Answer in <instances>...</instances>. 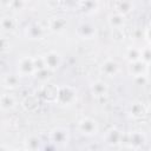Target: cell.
<instances>
[{"mask_svg":"<svg viewBox=\"0 0 151 151\" xmlns=\"http://www.w3.org/2000/svg\"><path fill=\"white\" fill-rule=\"evenodd\" d=\"M77 100V92L71 86H61L58 87L57 99L55 101L60 105H72Z\"/></svg>","mask_w":151,"mask_h":151,"instance_id":"obj_1","label":"cell"},{"mask_svg":"<svg viewBox=\"0 0 151 151\" xmlns=\"http://www.w3.org/2000/svg\"><path fill=\"white\" fill-rule=\"evenodd\" d=\"M17 71H18V74L20 77H28V76L35 74L37 70H35V66H34V59L29 55L21 57L18 60Z\"/></svg>","mask_w":151,"mask_h":151,"instance_id":"obj_2","label":"cell"},{"mask_svg":"<svg viewBox=\"0 0 151 151\" xmlns=\"http://www.w3.org/2000/svg\"><path fill=\"white\" fill-rule=\"evenodd\" d=\"M99 126L97 120L90 117H84L78 122V131L85 136H93L98 132Z\"/></svg>","mask_w":151,"mask_h":151,"instance_id":"obj_3","label":"cell"},{"mask_svg":"<svg viewBox=\"0 0 151 151\" xmlns=\"http://www.w3.org/2000/svg\"><path fill=\"white\" fill-rule=\"evenodd\" d=\"M44 61H45V66L46 68H48L50 71H55L60 67L61 63H63V58L61 54L57 51H50L47 53H45L44 55Z\"/></svg>","mask_w":151,"mask_h":151,"instance_id":"obj_4","label":"cell"},{"mask_svg":"<svg viewBox=\"0 0 151 151\" xmlns=\"http://www.w3.org/2000/svg\"><path fill=\"white\" fill-rule=\"evenodd\" d=\"M100 72L106 77H114L119 72V64L114 59H106L100 65Z\"/></svg>","mask_w":151,"mask_h":151,"instance_id":"obj_5","label":"cell"},{"mask_svg":"<svg viewBox=\"0 0 151 151\" xmlns=\"http://www.w3.org/2000/svg\"><path fill=\"white\" fill-rule=\"evenodd\" d=\"M50 137H51V140L55 144H65L68 142L70 139V133H68V130L65 129V127H54L51 133H50Z\"/></svg>","mask_w":151,"mask_h":151,"instance_id":"obj_6","label":"cell"},{"mask_svg":"<svg viewBox=\"0 0 151 151\" xmlns=\"http://www.w3.org/2000/svg\"><path fill=\"white\" fill-rule=\"evenodd\" d=\"M96 26L91 22L83 21L77 27V34L83 39H91L96 35Z\"/></svg>","mask_w":151,"mask_h":151,"instance_id":"obj_7","label":"cell"},{"mask_svg":"<svg viewBox=\"0 0 151 151\" xmlns=\"http://www.w3.org/2000/svg\"><path fill=\"white\" fill-rule=\"evenodd\" d=\"M147 66H149V64H146L145 61H143V60L140 59V60L130 63V64H129V67H127V71H129V73H130L131 76H133V77L146 76V74H147Z\"/></svg>","mask_w":151,"mask_h":151,"instance_id":"obj_8","label":"cell"},{"mask_svg":"<svg viewBox=\"0 0 151 151\" xmlns=\"http://www.w3.org/2000/svg\"><path fill=\"white\" fill-rule=\"evenodd\" d=\"M90 91H91V93H92L93 97L101 98V97H105L107 94L109 86L103 80H94V81H92L90 84Z\"/></svg>","mask_w":151,"mask_h":151,"instance_id":"obj_9","label":"cell"},{"mask_svg":"<svg viewBox=\"0 0 151 151\" xmlns=\"http://www.w3.org/2000/svg\"><path fill=\"white\" fill-rule=\"evenodd\" d=\"M25 34L27 38L32 39V40H37V39H41L44 35V28L38 24V22H33L29 26L26 27Z\"/></svg>","mask_w":151,"mask_h":151,"instance_id":"obj_10","label":"cell"},{"mask_svg":"<svg viewBox=\"0 0 151 151\" xmlns=\"http://www.w3.org/2000/svg\"><path fill=\"white\" fill-rule=\"evenodd\" d=\"M105 143H107L109 145H118L120 142H123V134L119 130L117 129H111L105 133L104 137Z\"/></svg>","mask_w":151,"mask_h":151,"instance_id":"obj_11","label":"cell"},{"mask_svg":"<svg viewBox=\"0 0 151 151\" xmlns=\"http://www.w3.org/2000/svg\"><path fill=\"white\" fill-rule=\"evenodd\" d=\"M107 22H109L110 27H112L114 29H120L125 25V15H123V14H120L118 12L112 13V14L109 15Z\"/></svg>","mask_w":151,"mask_h":151,"instance_id":"obj_12","label":"cell"},{"mask_svg":"<svg viewBox=\"0 0 151 151\" xmlns=\"http://www.w3.org/2000/svg\"><path fill=\"white\" fill-rule=\"evenodd\" d=\"M67 25V21L65 18H61V17H54V18H51L50 21H48V27L52 32H55V33H60L65 29Z\"/></svg>","mask_w":151,"mask_h":151,"instance_id":"obj_13","label":"cell"},{"mask_svg":"<svg viewBox=\"0 0 151 151\" xmlns=\"http://www.w3.org/2000/svg\"><path fill=\"white\" fill-rule=\"evenodd\" d=\"M129 142H130V144H131V147L138 149V147L143 146L144 143L146 142L145 133H144L143 131H133V132L130 134Z\"/></svg>","mask_w":151,"mask_h":151,"instance_id":"obj_14","label":"cell"},{"mask_svg":"<svg viewBox=\"0 0 151 151\" xmlns=\"http://www.w3.org/2000/svg\"><path fill=\"white\" fill-rule=\"evenodd\" d=\"M15 106V98L11 93H4L0 98V107L2 111H9Z\"/></svg>","mask_w":151,"mask_h":151,"instance_id":"obj_15","label":"cell"},{"mask_svg":"<svg viewBox=\"0 0 151 151\" xmlns=\"http://www.w3.org/2000/svg\"><path fill=\"white\" fill-rule=\"evenodd\" d=\"M19 74L17 76V74H5L4 77H2V86L5 87V88H8V90H11V88H15V87H18L19 86V84H20V81H19Z\"/></svg>","mask_w":151,"mask_h":151,"instance_id":"obj_16","label":"cell"},{"mask_svg":"<svg viewBox=\"0 0 151 151\" xmlns=\"http://www.w3.org/2000/svg\"><path fill=\"white\" fill-rule=\"evenodd\" d=\"M125 58L129 63H133V61H137V60H140L142 59V51L139 47H136V46H131L126 50L125 52Z\"/></svg>","mask_w":151,"mask_h":151,"instance_id":"obj_17","label":"cell"},{"mask_svg":"<svg viewBox=\"0 0 151 151\" xmlns=\"http://www.w3.org/2000/svg\"><path fill=\"white\" fill-rule=\"evenodd\" d=\"M130 112H131V114H132L134 118L139 119V118H143V117L146 114V109H145V106L143 105V103L137 101V103H133V104H132Z\"/></svg>","mask_w":151,"mask_h":151,"instance_id":"obj_18","label":"cell"},{"mask_svg":"<svg viewBox=\"0 0 151 151\" xmlns=\"http://www.w3.org/2000/svg\"><path fill=\"white\" fill-rule=\"evenodd\" d=\"M132 8H133V5L130 0H120L116 6V12L123 15H126L132 11Z\"/></svg>","mask_w":151,"mask_h":151,"instance_id":"obj_19","label":"cell"},{"mask_svg":"<svg viewBox=\"0 0 151 151\" xmlns=\"http://www.w3.org/2000/svg\"><path fill=\"white\" fill-rule=\"evenodd\" d=\"M79 7L81 8V11H84L86 13H92L97 9L98 2H97V0H80Z\"/></svg>","mask_w":151,"mask_h":151,"instance_id":"obj_20","label":"cell"},{"mask_svg":"<svg viewBox=\"0 0 151 151\" xmlns=\"http://www.w3.org/2000/svg\"><path fill=\"white\" fill-rule=\"evenodd\" d=\"M15 27V20L12 17H4L1 19V28L2 31H12Z\"/></svg>","mask_w":151,"mask_h":151,"instance_id":"obj_21","label":"cell"},{"mask_svg":"<svg viewBox=\"0 0 151 151\" xmlns=\"http://www.w3.org/2000/svg\"><path fill=\"white\" fill-rule=\"evenodd\" d=\"M25 144H26V149H29V150H37V149H39V146H40V140H39L38 137H35V136H31V137H28V138L26 139Z\"/></svg>","mask_w":151,"mask_h":151,"instance_id":"obj_22","label":"cell"},{"mask_svg":"<svg viewBox=\"0 0 151 151\" xmlns=\"http://www.w3.org/2000/svg\"><path fill=\"white\" fill-rule=\"evenodd\" d=\"M140 51H142V60L145 61L146 64H151V45L142 47Z\"/></svg>","mask_w":151,"mask_h":151,"instance_id":"obj_23","label":"cell"},{"mask_svg":"<svg viewBox=\"0 0 151 151\" xmlns=\"http://www.w3.org/2000/svg\"><path fill=\"white\" fill-rule=\"evenodd\" d=\"M25 6H26L25 0H13L11 2L9 8L12 11H14V12H20V11H22L25 8Z\"/></svg>","mask_w":151,"mask_h":151,"instance_id":"obj_24","label":"cell"},{"mask_svg":"<svg viewBox=\"0 0 151 151\" xmlns=\"http://www.w3.org/2000/svg\"><path fill=\"white\" fill-rule=\"evenodd\" d=\"M133 79H134V83H136L137 85H145V84L147 83V80H149V78H147V74H146V76L133 77Z\"/></svg>","mask_w":151,"mask_h":151,"instance_id":"obj_25","label":"cell"},{"mask_svg":"<svg viewBox=\"0 0 151 151\" xmlns=\"http://www.w3.org/2000/svg\"><path fill=\"white\" fill-rule=\"evenodd\" d=\"M13 0H0V2H1V6L2 7H8L9 8V6H11V2H12Z\"/></svg>","mask_w":151,"mask_h":151,"instance_id":"obj_26","label":"cell"},{"mask_svg":"<svg viewBox=\"0 0 151 151\" xmlns=\"http://www.w3.org/2000/svg\"><path fill=\"white\" fill-rule=\"evenodd\" d=\"M146 38H147V40L151 42V24L149 25V27H147V29H146Z\"/></svg>","mask_w":151,"mask_h":151,"instance_id":"obj_27","label":"cell"},{"mask_svg":"<svg viewBox=\"0 0 151 151\" xmlns=\"http://www.w3.org/2000/svg\"><path fill=\"white\" fill-rule=\"evenodd\" d=\"M150 111H151V103H150Z\"/></svg>","mask_w":151,"mask_h":151,"instance_id":"obj_28","label":"cell"}]
</instances>
